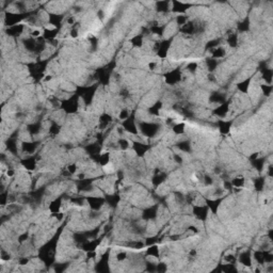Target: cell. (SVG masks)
I'll return each mask as SVG.
<instances>
[{
	"label": "cell",
	"instance_id": "cell-23",
	"mask_svg": "<svg viewBox=\"0 0 273 273\" xmlns=\"http://www.w3.org/2000/svg\"><path fill=\"white\" fill-rule=\"evenodd\" d=\"M260 89H261L262 93L266 95V96H270L271 91H272V87L270 86V84H261V86H260Z\"/></svg>",
	"mask_w": 273,
	"mask_h": 273
},
{
	"label": "cell",
	"instance_id": "cell-28",
	"mask_svg": "<svg viewBox=\"0 0 273 273\" xmlns=\"http://www.w3.org/2000/svg\"><path fill=\"white\" fill-rule=\"evenodd\" d=\"M178 148L181 149V151L184 152H189L190 151V145L189 143L186 141V142H180V143H178Z\"/></svg>",
	"mask_w": 273,
	"mask_h": 273
},
{
	"label": "cell",
	"instance_id": "cell-31",
	"mask_svg": "<svg viewBox=\"0 0 273 273\" xmlns=\"http://www.w3.org/2000/svg\"><path fill=\"white\" fill-rule=\"evenodd\" d=\"M127 258V253L122 251V252H119L116 254V259L119 260V261H124L125 259Z\"/></svg>",
	"mask_w": 273,
	"mask_h": 273
},
{
	"label": "cell",
	"instance_id": "cell-16",
	"mask_svg": "<svg viewBox=\"0 0 273 273\" xmlns=\"http://www.w3.org/2000/svg\"><path fill=\"white\" fill-rule=\"evenodd\" d=\"M143 43L144 42H143V35H142V34H137V35L132 37L131 40L132 46L137 47V48H140V47L143 46Z\"/></svg>",
	"mask_w": 273,
	"mask_h": 273
},
{
	"label": "cell",
	"instance_id": "cell-22",
	"mask_svg": "<svg viewBox=\"0 0 273 273\" xmlns=\"http://www.w3.org/2000/svg\"><path fill=\"white\" fill-rule=\"evenodd\" d=\"M254 258L256 259V261L258 262L259 265H264V264H265L264 252H260V251L255 252V254H254Z\"/></svg>",
	"mask_w": 273,
	"mask_h": 273
},
{
	"label": "cell",
	"instance_id": "cell-30",
	"mask_svg": "<svg viewBox=\"0 0 273 273\" xmlns=\"http://www.w3.org/2000/svg\"><path fill=\"white\" fill-rule=\"evenodd\" d=\"M49 131H50V134H58L60 132V126L58 124H56V123H54V124L50 126Z\"/></svg>",
	"mask_w": 273,
	"mask_h": 273
},
{
	"label": "cell",
	"instance_id": "cell-15",
	"mask_svg": "<svg viewBox=\"0 0 273 273\" xmlns=\"http://www.w3.org/2000/svg\"><path fill=\"white\" fill-rule=\"evenodd\" d=\"M159 247H157V245H154L152 244L151 247H148V249L146 250V255H148V256H152V257H156V258H158L159 257Z\"/></svg>",
	"mask_w": 273,
	"mask_h": 273
},
{
	"label": "cell",
	"instance_id": "cell-33",
	"mask_svg": "<svg viewBox=\"0 0 273 273\" xmlns=\"http://www.w3.org/2000/svg\"><path fill=\"white\" fill-rule=\"evenodd\" d=\"M157 65H158L157 62H149V63H148V68L151 69V71H155V69L157 68Z\"/></svg>",
	"mask_w": 273,
	"mask_h": 273
},
{
	"label": "cell",
	"instance_id": "cell-18",
	"mask_svg": "<svg viewBox=\"0 0 273 273\" xmlns=\"http://www.w3.org/2000/svg\"><path fill=\"white\" fill-rule=\"evenodd\" d=\"M232 185L236 188H242L245 185V179L243 177H236L232 180Z\"/></svg>",
	"mask_w": 273,
	"mask_h": 273
},
{
	"label": "cell",
	"instance_id": "cell-11",
	"mask_svg": "<svg viewBox=\"0 0 273 273\" xmlns=\"http://www.w3.org/2000/svg\"><path fill=\"white\" fill-rule=\"evenodd\" d=\"M226 54V50H225L224 47H217V48H214L211 50V57L212 59H221Z\"/></svg>",
	"mask_w": 273,
	"mask_h": 273
},
{
	"label": "cell",
	"instance_id": "cell-19",
	"mask_svg": "<svg viewBox=\"0 0 273 273\" xmlns=\"http://www.w3.org/2000/svg\"><path fill=\"white\" fill-rule=\"evenodd\" d=\"M117 144H119V147L121 149H123V151H126V149L129 148V141L126 139H123V138H121V139H119V141H117Z\"/></svg>",
	"mask_w": 273,
	"mask_h": 273
},
{
	"label": "cell",
	"instance_id": "cell-29",
	"mask_svg": "<svg viewBox=\"0 0 273 273\" xmlns=\"http://www.w3.org/2000/svg\"><path fill=\"white\" fill-rule=\"evenodd\" d=\"M187 19H188L187 16H185V15H178V16L176 17V21L179 26H181V25H186Z\"/></svg>",
	"mask_w": 273,
	"mask_h": 273
},
{
	"label": "cell",
	"instance_id": "cell-35",
	"mask_svg": "<svg viewBox=\"0 0 273 273\" xmlns=\"http://www.w3.org/2000/svg\"><path fill=\"white\" fill-rule=\"evenodd\" d=\"M52 78H54L52 75H47L46 78H44V81H50V80H52Z\"/></svg>",
	"mask_w": 273,
	"mask_h": 273
},
{
	"label": "cell",
	"instance_id": "cell-9",
	"mask_svg": "<svg viewBox=\"0 0 273 273\" xmlns=\"http://www.w3.org/2000/svg\"><path fill=\"white\" fill-rule=\"evenodd\" d=\"M134 151L137 153L139 157H142L147 151V146L143 143H140V142H134Z\"/></svg>",
	"mask_w": 273,
	"mask_h": 273
},
{
	"label": "cell",
	"instance_id": "cell-21",
	"mask_svg": "<svg viewBox=\"0 0 273 273\" xmlns=\"http://www.w3.org/2000/svg\"><path fill=\"white\" fill-rule=\"evenodd\" d=\"M206 65H207V68H208L210 72H212L217 67V65H218L217 60L216 59H212V58H211V59H207L206 60Z\"/></svg>",
	"mask_w": 273,
	"mask_h": 273
},
{
	"label": "cell",
	"instance_id": "cell-6",
	"mask_svg": "<svg viewBox=\"0 0 273 273\" xmlns=\"http://www.w3.org/2000/svg\"><path fill=\"white\" fill-rule=\"evenodd\" d=\"M193 212H194L195 217H196L197 219L204 221V220L206 219V217H207V207H205V206H195L194 209H193Z\"/></svg>",
	"mask_w": 273,
	"mask_h": 273
},
{
	"label": "cell",
	"instance_id": "cell-26",
	"mask_svg": "<svg viewBox=\"0 0 273 273\" xmlns=\"http://www.w3.org/2000/svg\"><path fill=\"white\" fill-rule=\"evenodd\" d=\"M128 117H129V110L124 109V110H122V111H120V114H119V119L120 120L125 121V120H127Z\"/></svg>",
	"mask_w": 273,
	"mask_h": 273
},
{
	"label": "cell",
	"instance_id": "cell-5",
	"mask_svg": "<svg viewBox=\"0 0 273 273\" xmlns=\"http://www.w3.org/2000/svg\"><path fill=\"white\" fill-rule=\"evenodd\" d=\"M36 142H22L21 143V151L22 153H27V154H33L34 151L36 149Z\"/></svg>",
	"mask_w": 273,
	"mask_h": 273
},
{
	"label": "cell",
	"instance_id": "cell-27",
	"mask_svg": "<svg viewBox=\"0 0 273 273\" xmlns=\"http://www.w3.org/2000/svg\"><path fill=\"white\" fill-rule=\"evenodd\" d=\"M77 170H78V167H77V163H72V164H68L67 165V172H68V174H75V173L77 172Z\"/></svg>",
	"mask_w": 273,
	"mask_h": 273
},
{
	"label": "cell",
	"instance_id": "cell-20",
	"mask_svg": "<svg viewBox=\"0 0 273 273\" xmlns=\"http://www.w3.org/2000/svg\"><path fill=\"white\" fill-rule=\"evenodd\" d=\"M220 202H221L220 200H214V201H207L208 207L212 210V212H214V214H216V212H217V209H218V207H219Z\"/></svg>",
	"mask_w": 273,
	"mask_h": 273
},
{
	"label": "cell",
	"instance_id": "cell-13",
	"mask_svg": "<svg viewBox=\"0 0 273 273\" xmlns=\"http://www.w3.org/2000/svg\"><path fill=\"white\" fill-rule=\"evenodd\" d=\"M250 83H251V78L249 79H244L243 81L239 82L238 83V90H239L240 92H242V93H247L249 92V87H250Z\"/></svg>",
	"mask_w": 273,
	"mask_h": 273
},
{
	"label": "cell",
	"instance_id": "cell-32",
	"mask_svg": "<svg viewBox=\"0 0 273 273\" xmlns=\"http://www.w3.org/2000/svg\"><path fill=\"white\" fill-rule=\"evenodd\" d=\"M78 35H79V31L77 30V28H73L71 30V36L73 39H76V37H78Z\"/></svg>",
	"mask_w": 273,
	"mask_h": 273
},
{
	"label": "cell",
	"instance_id": "cell-1",
	"mask_svg": "<svg viewBox=\"0 0 273 273\" xmlns=\"http://www.w3.org/2000/svg\"><path fill=\"white\" fill-rule=\"evenodd\" d=\"M158 125L154 124V123H141L140 124V130L147 138L154 137L158 131Z\"/></svg>",
	"mask_w": 273,
	"mask_h": 273
},
{
	"label": "cell",
	"instance_id": "cell-7",
	"mask_svg": "<svg viewBox=\"0 0 273 273\" xmlns=\"http://www.w3.org/2000/svg\"><path fill=\"white\" fill-rule=\"evenodd\" d=\"M21 164L24 165V167L28 171H34L36 167V160L34 157H28V158L24 159L21 162Z\"/></svg>",
	"mask_w": 273,
	"mask_h": 273
},
{
	"label": "cell",
	"instance_id": "cell-8",
	"mask_svg": "<svg viewBox=\"0 0 273 273\" xmlns=\"http://www.w3.org/2000/svg\"><path fill=\"white\" fill-rule=\"evenodd\" d=\"M229 111V102H223V104L220 105V107H218V108L214 110V113H216L218 116L220 117H224L225 115L227 114V112Z\"/></svg>",
	"mask_w": 273,
	"mask_h": 273
},
{
	"label": "cell",
	"instance_id": "cell-25",
	"mask_svg": "<svg viewBox=\"0 0 273 273\" xmlns=\"http://www.w3.org/2000/svg\"><path fill=\"white\" fill-rule=\"evenodd\" d=\"M197 67H199V64H197L196 62H191V63H189V64L187 65V69H188V71H189L190 73H192V74L196 73Z\"/></svg>",
	"mask_w": 273,
	"mask_h": 273
},
{
	"label": "cell",
	"instance_id": "cell-2",
	"mask_svg": "<svg viewBox=\"0 0 273 273\" xmlns=\"http://www.w3.org/2000/svg\"><path fill=\"white\" fill-rule=\"evenodd\" d=\"M180 80V72L179 69H173L165 75V82L170 86L177 83Z\"/></svg>",
	"mask_w": 273,
	"mask_h": 273
},
{
	"label": "cell",
	"instance_id": "cell-3",
	"mask_svg": "<svg viewBox=\"0 0 273 273\" xmlns=\"http://www.w3.org/2000/svg\"><path fill=\"white\" fill-rule=\"evenodd\" d=\"M87 201L89 203L90 207H91L93 210H99L104 205V199L99 196H90L87 197Z\"/></svg>",
	"mask_w": 273,
	"mask_h": 273
},
{
	"label": "cell",
	"instance_id": "cell-17",
	"mask_svg": "<svg viewBox=\"0 0 273 273\" xmlns=\"http://www.w3.org/2000/svg\"><path fill=\"white\" fill-rule=\"evenodd\" d=\"M219 126H220V130H221L222 134H227L230 130V126H232V122H226V121H221L219 122Z\"/></svg>",
	"mask_w": 273,
	"mask_h": 273
},
{
	"label": "cell",
	"instance_id": "cell-4",
	"mask_svg": "<svg viewBox=\"0 0 273 273\" xmlns=\"http://www.w3.org/2000/svg\"><path fill=\"white\" fill-rule=\"evenodd\" d=\"M123 128L125 129V131H128L129 134H138V129H137V125L134 124V120L128 117L127 120H125L123 122Z\"/></svg>",
	"mask_w": 273,
	"mask_h": 273
},
{
	"label": "cell",
	"instance_id": "cell-34",
	"mask_svg": "<svg viewBox=\"0 0 273 273\" xmlns=\"http://www.w3.org/2000/svg\"><path fill=\"white\" fill-rule=\"evenodd\" d=\"M174 160H175V162H177V163H181V162H182V157L179 156L178 154H174Z\"/></svg>",
	"mask_w": 273,
	"mask_h": 273
},
{
	"label": "cell",
	"instance_id": "cell-12",
	"mask_svg": "<svg viewBox=\"0 0 273 273\" xmlns=\"http://www.w3.org/2000/svg\"><path fill=\"white\" fill-rule=\"evenodd\" d=\"M172 131L174 132L177 136H180V134H184L186 132V124L185 123H177L174 126L172 127Z\"/></svg>",
	"mask_w": 273,
	"mask_h": 273
},
{
	"label": "cell",
	"instance_id": "cell-10",
	"mask_svg": "<svg viewBox=\"0 0 273 273\" xmlns=\"http://www.w3.org/2000/svg\"><path fill=\"white\" fill-rule=\"evenodd\" d=\"M99 164L101 165L102 167H107L110 162H111V154L110 153H104V154H101L98 157V161Z\"/></svg>",
	"mask_w": 273,
	"mask_h": 273
},
{
	"label": "cell",
	"instance_id": "cell-24",
	"mask_svg": "<svg viewBox=\"0 0 273 273\" xmlns=\"http://www.w3.org/2000/svg\"><path fill=\"white\" fill-rule=\"evenodd\" d=\"M227 42H228L229 46L232 47H236L237 46V43H238V37L236 34H230L228 40H227Z\"/></svg>",
	"mask_w": 273,
	"mask_h": 273
},
{
	"label": "cell",
	"instance_id": "cell-14",
	"mask_svg": "<svg viewBox=\"0 0 273 273\" xmlns=\"http://www.w3.org/2000/svg\"><path fill=\"white\" fill-rule=\"evenodd\" d=\"M240 262H241L243 266H247V267H250L252 266V259H251V256H250V253L249 252H244L242 253L241 255H240Z\"/></svg>",
	"mask_w": 273,
	"mask_h": 273
}]
</instances>
